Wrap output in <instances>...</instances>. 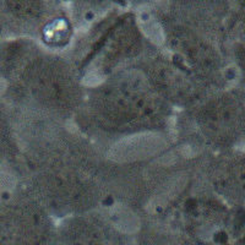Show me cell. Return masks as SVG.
Returning <instances> with one entry per match:
<instances>
[{"instance_id": "obj_2", "label": "cell", "mask_w": 245, "mask_h": 245, "mask_svg": "<svg viewBox=\"0 0 245 245\" xmlns=\"http://www.w3.org/2000/svg\"><path fill=\"white\" fill-rule=\"evenodd\" d=\"M196 207V200L195 199H190L186 201V209L188 210H194Z\"/></svg>"}, {"instance_id": "obj_1", "label": "cell", "mask_w": 245, "mask_h": 245, "mask_svg": "<svg viewBox=\"0 0 245 245\" xmlns=\"http://www.w3.org/2000/svg\"><path fill=\"white\" fill-rule=\"evenodd\" d=\"M227 239H228V235L224 233V232H218V233L214 235V240H216L217 243H220V244L226 243Z\"/></svg>"}]
</instances>
